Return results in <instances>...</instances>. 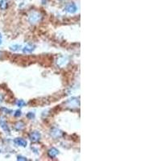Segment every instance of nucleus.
I'll list each match as a JSON object with an SVG mask.
<instances>
[{
	"label": "nucleus",
	"instance_id": "obj_18",
	"mask_svg": "<svg viewBox=\"0 0 161 161\" xmlns=\"http://www.w3.org/2000/svg\"><path fill=\"white\" fill-rule=\"evenodd\" d=\"M2 110H3V111L6 113V114H10V113H11V110H10L8 109H6V108H3Z\"/></svg>",
	"mask_w": 161,
	"mask_h": 161
},
{
	"label": "nucleus",
	"instance_id": "obj_8",
	"mask_svg": "<svg viewBox=\"0 0 161 161\" xmlns=\"http://www.w3.org/2000/svg\"><path fill=\"white\" fill-rule=\"evenodd\" d=\"M58 154H59V151L55 147H52L48 151V155L50 158H55Z\"/></svg>",
	"mask_w": 161,
	"mask_h": 161
},
{
	"label": "nucleus",
	"instance_id": "obj_11",
	"mask_svg": "<svg viewBox=\"0 0 161 161\" xmlns=\"http://www.w3.org/2000/svg\"><path fill=\"white\" fill-rule=\"evenodd\" d=\"M24 123L23 122H18L16 126H15V129L16 130H22L24 128Z\"/></svg>",
	"mask_w": 161,
	"mask_h": 161
},
{
	"label": "nucleus",
	"instance_id": "obj_4",
	"mask_svg": "<svg viewBox=\"0 0 161 161\" xmlns=\"http://www.w3.org/2000/svg\"><path fill=\"white\" fill-rule=\"evenodd\" d=\"M77 6L75 5V3H69L66 5V7H65V11H66L69 14H73L77 11Z\"/></svg>",
	"mask_w": 161,
	"mask_h": 161
},
{
	"label": "nucleus",
	"instance_id": "obj_15",
	"mask_svg": "<svg viewBox=\"0 0 161 161\" xmlns=\"http://www.w3.org/2000/svg\"><path fill=\"white\" fill-rule=\"evenodd\" d=\"M27 117H28L29 119H32V118L35 117V114H34V113H32V112H29V113L27 114Z\"/></svg>",
	"mask_w": 161,
	"mask_h": 161
},
{
	"label": "nucleus",
	"instance_id": "obj_12",
	"mask_svg": "<svg viewBox=\"0 0 161 161\" xmlns=\"http://www.w3.org/2000/svg\"><path fill=\"white\" fill-rule=\"evenodd\" d=\"M7 7V3L6 0H1L0 1V8L2 10H6Z\"/></svg>",
	"mask_w": 161,
	"mask_h": 161
},
{
	"label": "nucleus",
	"instance_id": "obj_3",
	"mask_svg": "<svg viewBox=\"0 0 161 161\" xmlns=\"http://www.w3.org/2000/svg\"><path fill=\"white\" fill-rule=\"evenodd\" d=\"M50 135H51V136L53 137L54 139H58L62 136L63 132L57 128H52L51 130V132H50Z\"/></svg>",
	"mask_w": 161,
	"mask_h": 161
},
{
	"label": "nucleus",
	"instance_id": "obj_9",
	"mask_svg": "<svg viewBox=\"0 0 161 161\" xmlns=\"http://www.w3.org/2000/svg\"><path fill=\"white\" fill-rule=\"evenodd\" d=\"M0 126H1L2 129L4 130L5 132L7 133V134H10V129L8 127V126L7 124V123L5 122V120L3 119H0Z\"/></svg>",
	"mask_w": 161,
	"mask_h": 161
},
{
	"label": "nucleus",
	"instance_id": "obj_10",
	"mask_svg": "<svg viewBox=\"0 0 161 161\" xmlns=\"http://www.w3.org/2000/svg\"><path fill=\"white\" fill-rule=\"evenodd\" d=\"M68 62V59L66 57H60L58 60H57V64L59 65L60 67H62L64 66V65L66 64V63Z\"/></svg>",
	"mask_w": 161,
	"mask_h": 161
},
{
	"label": "nucleus",
	"instance_id": "obj_13",
	"mask_svg": "<svg viewBox=\"0 0 161 161\" xmlns=\"http://www.w3.org/2000/svg\"><path fill=\"white\" fill-rule=\"evenodd\" d=\"M20 48H21V46H20V45H19V44H14V45H12V46L10 47V49L12 50V51H18V50Z\"/></svg>",
	"mask_w": 161,
	"mask_h": 161
},
{
	"label": "nucleus",
	"instance_id": "obj_16",
	"mask_svg": "<svg viewBox=\"0 0 161 161\" xmlns=\"http://www.w3.org/2000/svg\"><path fill=\"white\" fill-rule=\"evenodd\" d=\"M21 114H22L21 111H20L19 110H16V113H15V117H19Z\"/></svg>",
	"mask_w": 161,
	"mask_h": 161
},
{
	"label": "nucleus",
	"instance_id": "obj_1",
	"mask_svg": "<svg viewBox=\"0 0 161 161\" xmlns=\"http://www.w3.org/2000/svg\"><path fill=\"white\" fill-rule=\"evenodd\" d=\"M42 19V16L39 12L37 11H33L29 15L28 17V21L31 24H36L39 23Z\"/></svg>",
	"mask_w": 161,
	"mask_h": 161
},
{
	"label": "nucleus",
	"instance_id": "obj_20",
	"mask_svg": "<svg viewBox=\"0 0 161 161\" xmlns=\"http://www.w3.org/2000/svg\"><path fill=\"white\" fill-rule=\"evenodd\" d=\"M1 43H2V35L0 34V44H1Z\"/></svg>",
	"mask_w": 161,
	"mask_h": 161
},
{
	"label": "nucleus",
	"instance_id": "obj_5",
	"mask_svg": "<svg viewBox=\"0 0 161 161\" xmlns=\"http://www.w3.org/2000/svg\"><path fill=\"white\" fill-rule=\"evenodd\" d=\"M66 104L68 105V106L71 107V108L77 107V106H78V105H79V101L76 98H70V99H69L67 101Z\"/></svg>",
	"mask_w": 161,
	"mask_h": 161
},
{
	"label": "nucleus",
	"instance_id": "obj_7",
	"mask_svg": "<svg viewBox=\"0 0 161 161\" xmlns=\"http://www.w3.org/2000/svg\"><path fill=\"white\" fill-rule=\"evenodd\" d=\"M35 48H36V46H35L34 44H27L26 46H25L23 48V52L24 53H31L34 51Z\"/></svg>",
	"mask_w": 161,
	"mask_h": 161
},
{
	"label": "nucleus",
	"instance_id": "obj_14",
	"mask_svg": "<svg viewBox=\"0 0 161 161\" xmlns=\"http://www.w3.org/2000/svg\"><path fill=\"white\" fill-rule=\"evenodd\" d=\"M25 105H26V102H25L23 100H19L17 102V105L19 107H23Z\"/></svg>",
	"mask_w": 161,
	"mask_h": 161
},
{
	"label": "nucleus",
	"instance_id": "obj_6",
	"mask_svg": "<svg viewBox=\"0 0 161 161\" xmlns=\"http://www.w3.org/2000/svg\"><path fill=\"white\" fill-rule=\"evenodd\" d=\"M14 143L16 145L19 146V147H26L27 146V141L22 139V138H16L14 140Z\"/></svg>",
	"mask_w": 161,
	"mask_h": 161
},
{
	"label": "nucleus",
	"instance_id": "obj_19",
	"mask_svg": "<svg viewBox=\"0 0 161 161\" xmlns=\"http://www.w3.org/2000/svg\"><path fill=\"white\" fill-rule=\"evenodd\" d=\"M3 102V95L2 93H0V104Z\"/></svg>",
	"mask_w": 161,
	"mask_h": 161
},
{
	"label": "nucleus",
	"instance_id": "obj_2",
	"mask_svg": "<svg viewBox=\"0 0 161 161\" xmlns=\"http://www.w3.org/2000/svg\"><path fill=\"white\" fill-rule=\"evenodd\" d=\"M40 138H41V135L38 131H33L29 135V139L33 143H36L39 141Z\"/></svg>",
	"mask_w": 161,
	"mask_h": 161
},
{
	"label": "nucleus",
	"instance_id": "obj_17",
	"mask_svg": "<svg viewBox=\"0 0 161 161\" xmlns=\"http://www.w3.org/2000/svg\"><path fill=\"white\" fill-rule=\"evenodd\" d=\"M17 159H18V160H23V161H26V160H28V159H27L26 157L21 156V155H19V156L17 157Z\"/></svg>",
	"mask_w": 161,
	"mask_h": 161
}]
</instances>
